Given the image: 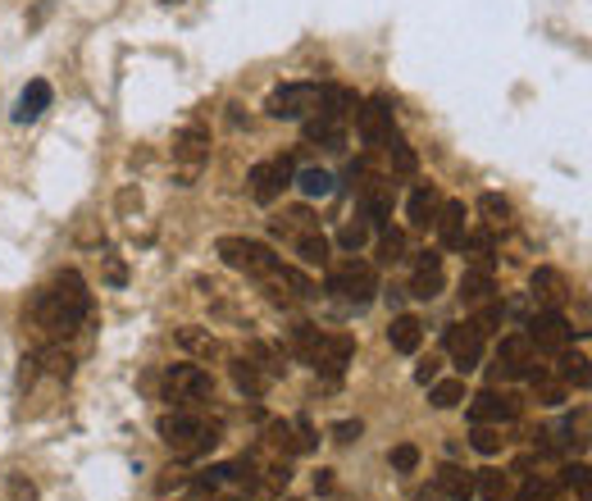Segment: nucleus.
Here are the masks:
<instances>
[{
    "label": "nucleus",
    "instance_id": "1",
    "mask_svg": "<svg viewBox=\"0 0 592 501\" xmlns=\"http://www.w3.org/2000/svg\"><path fill=\"white\" fill-rule=\"evenodd\" d=\"M91 315V292L82 283L78 269H65L55 278V283H46L33 301V324L46 342H65L82 329V320Z\"/></svg>",
    "mask_w": 592,
    "mask_h": 501
},
{
    "label": "nucleus",
    "instance_id": "2",
    "mask_svg": "<svg viewBox=\"0 0 592 501\" xmlns=\"http://www.w3.org/2000/svg\"><path fill=\"white\" fill-rule=\"evenodd\" d=\"M160 437L178 452V456H201V452H210L214 443H220V433H214L201 415H192V411H169V415H160Z\"/></svg>",
    "mask_w": 592,
    "mask_h": 501
},
{
    "label": "nucleus",
    "instance_id": "3",
    "mask_svg": "<svg viewBox=\"0 0 592 501\" xmlns=\"http://www.w3.org/2000/svg\"><path fill=\"white\" fill-rule=\"evenodd\" d=\"M328 292L342 301V305H351V310H365L369 301H373V292H379V274H373V265H365V260H342V265H333V274H328Z\"/></svg>",
    "mask_w": 592,
    "mask_h": 501
},
{
    "label": "nucleus",
    "instance_id": "4",
    "mask_svg": "<svg viewBox=\"0 0 592 501\" xmlns=\"http://www.w3.org/2000/svg\"><path fill=\"white\" fill-rule=\"evenodd\" d=\"M214 250H220V260H224L228 269H237V274H246V278H265V274H273L278 265H283V260H278L273 250H269L265 242H256V237H220V246H214Z\"/></svg>",
    "mask_w": 592,
    "mask_h": 501
},
{
    "label": "nucleus",
    "instance_id": "5",
    "mask_svg": "<svg viewBox=\"0 0 592 501\" xmlns=\"http://www.w3.org/2000/svg\"><path fill=\"white\" fill-rule=\"evenodd\" d=\"M214 392V379L201 369V365H169L165 369V401L174 411H187V405H197Z\"/></svg>",
    "mask_w": 592,
    "mask_h": 501
},
{
    "label": "nucleus",
    "instance_id": "6",
    "mask_svg": "<svg viewBox=\"0 0 592 501\" xmlns=\"http://www.w3.org/2000/svg\"><path fill=\"white\" fill-rule=\"evenodd\" d=\"M320 101H324V87H315V82H283V87L269 91L265 110L273 119H305V114L320 110Z\"/></svg>",
    "mask_w": 592,
    "mask_h": 501
},
{
    "label": "nucleus",
    "instance_id": "7",
    "mask_svg": "<svg viewBox=\"0 0 592 501\" xmlns=\"http://www.w3.org/2000/svg\"><path fill=\"white\" fill-rule=\"evenodd\" d=\"M297 178V165H292V155H273V160H260L252 169V197L256 205H273L278 197H283V187H292Z\"/></svg>",
    "mask_w": 592,
    "mask_h": 501
},
{
    "label": "nucleus",
    "instance_id": "8",
    "mask_svg": "<svg viewBox=\"0 0 592 501\" xmlns=\"http://www.w3.org/2000/svg\"><path fill=\"white\" fill-rule=\"evenodd\" d=\"M351 360H356V337H347V333H320L315 352H310L305 365L328 374V379H337V374H347Z\"/></svg>",
    "mask_w": 592,
    "mask_h": 501
},
{
    "label": "nucleus",
    "instance_id": "9",
    "mask_svg": "<svg viewBox=\"0 0 592 501\" xmlns=\"http://www.w3.org/2000/svg\"><path fill=\"white\" fill-rule=\"evenodd\" d=\"M534 347H528V337L524 333H511V337H502V347H496V365H492V374L496 379H534V374H543V369H534Z\"/></svg>",
    "mask_w": 592,
    "mask_h": 501
},
{
    "label": "nucleus",
    "instance_id": "10",
    "mask_svg": "<svg viewBox=\"0 0 592 501\" xmlns=\"http://www.w3.org/2000/svg\"><path fill=\"white\" fill-rule=\"evenodd\" d=\"M528 347L543 352V356H556L560 347H570V320L560 310H538V320H528Z\"/></svg>",
    "mask_w": 592,
    "mask_h": 501
},
{
    "label": "nucleus",
    "instance_id": "11",
    "mask_svg": "<svg viewBox=\"0 0 592 501\" xmlns=\"http://www.w3.org/2000/svg\"><path fill=\"white\" fill-rule=\"evenodd\" d=\"M356 129H360V142L365 146H383L392 133H396V110L388 97H373L365 101V110H356Z\"/></svg>",
    "mask_w": 592,
    "mask_h": 501
},
{
    "label": "nucleus",
    "instance_id": "12",
    "mask_svg": "<svg viewBox=\"0 0 592 501\" xmlns=\"http://www.w3.org/2000/svg\"><path fill=\"white\" fill-rule=\"evenodd\" d=\"M511 420H520V397L515 392L488 388L470 401V424H511Z\"/></svg>",
    "mask_w": 592,
    "mask_h": 501
},
{
    "label": "nucleus",
    "instance_id": "13",
    "mask_svg": "<svg viewBox=\"0 0 592 501\" xmlns=\"http://www.w3.org/2000/svg\"><path fill=\"white\" fill-rule=\"evenodd\" d=\"M443 347H447V356L460 365V374L479 369V360H483V337H479L474 324H451V329L443 333Z\"/></svg>",
    "mask_w": 592,
    "mask_h": 501
},
{
    "label": "nucleus",
    "instance_id": "14",
    "mask_svg": "<svg viewBox=\"0 0 592 501\" xmlns=\"http://www.w3.org/2000/svg\"><path fill=\"white\" fill-rule=\"evenodd\" d=\"M528 297L538 301V310H560L570 301V283H566V274L560 269H534V278H528Z\"/></svg>",
    "mask_w": 592,
    "mask_h": 501
},
{
    "label": "nucleus",
    "instance_id": "15",
    "mask_svg": "<svg viewBox=\"0 0 592 501\" xmlns=\"http://www.w3.org/2000/svg\"><path fill=\"white\" fill-rule=\"evenodd\" d=\"M205 155H210V133L201 129V123H187V129L174 137V160L187 165V174H197L205 165Z\"/></svg>",
    "mask_w": 592,
    "mask_h": 501
},
{
    "label": "nucleus",
    "instance_id": "16",
    "mask_svg": "<svg viewBox=\"0 0 592 501\" xmlns=\"http://www.w3.org/2000/svg\"><path fill=\"white\" fill-rule=\"evenodd\" d=\"M465 201H443L438 205V219H433V229H438V242L447 246V250H460V242H465V233H470V224H465Z\"/></svg>",
    "mask_w": 592,
    "mask_h": 501
},
{
    "label": "nucleus",
    "instance_id": "17",
    "mask_svg": "<svg viewBox=\"0 0 592 501\" xmlns=\"http://www.w3.org/2000/svg\"><path fill=\"white\" fill-rule=\"evenodd\" d=\"M443 256H433V250H424V256L415 260V278H411V297L415 301H433L443 292Z\"/></svg>",
    "mask_w": 592,
    "mask_h": 501
},
{
    "label": "nucleus",
    "instance_id": "18",
    "mask_svg": "<svg viewBox=\"0 0 592 501\" xmlns=\"http://www.w3.org/2000/svg\"><path fill=\"white\" fill-rule=\"evenodd\" d=\"M301 123H305V142H320V146H328V151L342 146V119H337V114L315 110V114H305Z\"/></svg>",
    "mask_w": 592,
    "mask_h": 501
},
{
    "label": "nucleus",
    "instance_id": "19",
    "mask_svg": "<svg viewBox=\"0 0 592 501\" xmlns=\"http://www.w3.org/2000/svg\"><path fill=\"white\" fill-rule=\"evenodd\" d=\"M46 105H51V82L33 78V82L23 87L19 105H14V119H19V123H33V119H42V114H46Z\"/></svg>",
    "mask_w": 592,
    "mask_h": 501
},
{
    "label": "nucleus",
    "instance_id": "20",
    "mask_svg": "<svg viewBox=\"0 0 592 501\" xmlns=\"http://www.w3.org/2000/svg\"><path fill=\"white\" fill-rule=\"evenodd\" d=\"M388 342H392V352L415 356V352H420V342H424V324H420L415 315H396L392 329H388Z\"/></svg>",
    "mask_w": 592,
    "mask_h": 501
},
{
    "label": "nucleus",
    "instance_id": "21",
    "mask_svg": "<svg viewBox=\"0 0 592 501\" xmlns=\"http://www.w3.org/2000/svg\"><path fill=\"white\" fill-rule=\"evenodd\" d=\"M556 379L566 383V388H588V356L560 347V352H556Z\"/></svg>",
    "mask_w": 592,
    "mask_h": 501
},
{
    "label": "nucleus",
    "instance_id": "22",
    "mask_svg": "<svg viewBox=\"0 0 592 501\" xmlns=\"http://www.w3.org/2000/svg\"><path fill=\"white\" fill-rule=\"evenodd\" d=\"M438 205H443V197L433 192V187H415L411 201H406V219H411L415 229H428L433 219H438Z\"/></svg>",
    "mask_w": 592,
    "mask_h": 501
},
{
    "label": "nucleus",
    "instance_id": "23",
    "mask_svg": "<svg viewBox=\"0 0 592 501\" xmlns=\"http://www.w3.org/2000/svg\"><path fill=\"white\" fill-rule=\"evenodd\" d=\"M233 383H237V392H246V397H265L269 374H265L252 356H242V360H233Z\"/></svg>",
    "mask_w": 592,
    "mask_h": 501
},
{
    "label": "nucleus",
    "instance_id": "24",
    "mask_svg": "<svg viewBox=\"0 0 592 501\" xmlns=\"http://www.w3.org/2000/svg\"><path fill=\"white\" fill-rule=\"evenodd\" d=\"M492 292H496V283H492L488 269H465L460 274V301L465 305H483V301H492Z\"/></svg>",
    "mask_w": 592,
    "mask_h": 501
},
{
    "label": "nucleus",
    "instance_id": "25",
    "mask_svg": "<svg viewBox=\"0 0 592 501\" xmlns=\"http://www.w3.org/2000/svg\"><path fill=\"white\" fill-rule=\"evenodd\" d=\"M438 492L451 501H470L474 497V475H465L460 465H443L438 469Z\"/></svg>",
    "mask_w": 592,
    "mask_h": 501
},
{
    "label": "nucleus",
    "instance_id": "26",
    "mask_svg": "<svg viewBox=\"0 0 592 501\" xmlns=\"http://www.w3.org/2000/svg\"><path fill=\"white\" fill-rule=\"evenodd\" d=\"M479 210H483V219H488V229H492V233H496V229L506 233V229L515 224L511 201H506V197H496V192H483V197H479Z\"/></svg>",
    "mask_w": 592,
    "mask_h": 501
},
{
    "label": "nucleus",
    "instance_id": "27",
    "mask_svg": "<svg viewBox=\"0 0 592 501\" xmlns=\"http://www.w3.org/2000/svg\"><path fill=\"white\" fill-rule=\"evenodd\" d=\"M297 256H301V265H328V237L315 233V229H305L297 237Z\"/></svg>",
    "mask_w": 592,
    "mask_h": 501
},
{
    "label": "nucleus",
    "instance_id": "28",
    "mask_svg": "<svg viewBox=\"0 0 592 501\" xmlns=\"http://www.w3.org/2000/svg\"><path fill=\"white\" fill-rule=\"evenodd\" d=\"M428 401L438 405V411H451V405L465 401V379H433L428 383Z\"/></svg>",
    "mask_w": 592,
    "mask_h": 501
},
{
    "label": "nucleus",
    "instance_id": "29",
    "mask_svg": "<svg viewBox=\"0 0 592 501\" xmlns=\"http://www.w3.org/2000/svg\"><path fill=\"white\" fill-rule=\"evenodd\" d=\"M178 347H187V352H197V356H220L224 347H220V337H210V333H201V329H178Z\"/></svg>",
    "mask_w": 592,
    "mask_h": 501
},
{
    "label": "nucleus",
    "instance_id": "30",
    "mask_svg": "<svg viewBox=\"0 0 592 501\" xmlns=\"http://www.w3.org/2000/svg\"><path fill=\"white\" fill-rule=\"evenodd\" d=\"M373 256H379V265H396L401 256H406V233H401V229H383L379 233V246H373Z\"/></svg>",
    "mask_w": 592,
    "mask_h": 501
},
{
    "label": "nucleus",
    "instance_id": "31",
    "mask_svg": "<svg viewBox=\"0 0 592 501\" xmlns=\"http://www.w3.org/2000/svg\"><path fill=\"white\" fill-rule=\"evenodd\" d=\"M502 324H506V305L502 301H483L479 305V315H474V329H479V337H488V333H502Z\"/></svg>",
    "mask_w": 592,
    "mask_h": 501
},
{
    "label": "nucleus",
    "instance_id": "32",
    "mask_svg": "<svg viewBox=\"0 0 592 501\" xmlns=\"http://www.w3.org/2000/svg\"><path fill=\"white\" fill-rule=\"evenodd\" d=\"M292 182L301 187V192H305L310 201H315V197H328V192H333V174H324V169H301Z\"/></svg>",
    "mask_w": 592,
    "mask_h": 501
},
{
    "label": "nucleus",
    "instance_id": "33",
    "mask_svg": "<svg viewBox=\"0 0 592 501\" xmlns=\"http://www.w3.org/2000/svg\"><path fill=\"white\" fill-rule=\"evenodd\" d=\"M474 492L483 501H506V475H496V469H483V475H474Z\"/></svg>",
    "mask_w": 592,
    "mask_h": 501
},
{
    "label": "nucleus",
    "instance_id": "34",
    "mask_svg": "<svg viewBox=\"0 0 592 501\" xmlns=\"http://www.w3.org/2000/svg\"><path fill=\"white\" fill-rule=\"evenodd\" d=\"M470 447H474L479 456H496V452H502V428H492V424H474Z\"/></svg>",
    "mask_w": 592,
    "mask_h": 501
},
{
    "label": "nucleus",
    "instance_id": "35",
    "mask_svg": "<svg viewBox=\"0 0 592 501\" xmlns=\"http://www.w3.org/2000/svg\"><path fill=\"white\" fill-rule=\"evenodd\" d=\"M315 342H320V329H315V324H297V329H292V352H297L301 365L310 360V352H315Z\"/></svg>",
    "mask_w": 592,
    "mask_h": 501
},
{
    "label": "nucleus",
    "instance_id": "36",
    "mask_svg": "<svg viewBox=\"0 0 592 501\" xmlns=\"http://www.w3.org/2000/svg\"><path fill=\"white\" fill-rule=\"evenodd\" d=\"M369 242V224L365 219H356V224H342V233H337V246L342 250H360Z\"/></svg>",
    "mask_w": 592,
    "mask_h": 501
},
{
    "label": "nucleus",
    "instance_id": "37",
    "mask_svg": "<svg viewBox=\"0 0 592 501\" xmlns=\"http://www.w3.org/2000/svg\"><path fill=\"white\" fill-rule=\"evenodd\" d=\"M415 465H420V447L415 443L392 447V469H396V475H415Z\"/></svg>",
    "mask_w": 592,
    "mask_h": 501
},
{
    "label": "nucleus",
    "instance_id": "38",
    "mask_svg": "<svg viewBox=\"0 0 592 501\" xmlns=\"http://www.w3.org/2000/svg\"><path fill=\"white\" fill-rule=\"evenodd\" d=\"M383 146H388V151H392V160H396V169H401V174H415V151H411V146H406V142H401V137H396V133H392V137H388V142H383Z\"/></svg>",
    "mask_w": 592,
    "mask_h": 501
},
{
    "label": "nucleus",
    "instance_id": "39",
    "mask_svg": "<svg viewBox=\"0 0 592 501\" xmlns=\"http://www.w3.org/2000/svg\"><path fill=\"white\" fill-rule=\"evenodd\" d=\"M5 488H10V501H37V483L23 479V475H10Z\"/></svg>",
    "mask_w": 592,
    "mask_h": 501
},
{
    "label": "nucleus",
    "instance_id": "40",
    "mask_svg": "<svg viewBox=\"0 0 592 501\" xmlns=\"http://www.w3.org/2000/svg\"><path fill=\"white\" fill-rule=\"evenodd\" d=\"M520 501H551V483L534 475V479H528V483L520 488Z\"/></svg>",
    "mask_w": 592,
    "mask_h": 501
},
{
    "label": "nucleus",
    "instance_id": "41",
    "mask_svg": "<svg viewBox=\"0 0 592 501\" xmlns=\"http://www.w3.org/2000/svg\"><path fill=\"white\" fill-rule=\"evenodd\" d=\"M105 278H110L114 288L129 283V269H123V260H119V256H105Z\"/></svg>",
    "mask_w": 592,
    "mask_h": 501
},
{
    "label": "nucleus",
    "instance_id": "42",
    "mask_svg": "<svg viewBox=\"0 0 592 501\" xmlns=\"http://www.w3.org/2000/svg\"><path fill=\"white\" fill-rule=\"evenodd\" d=\"M438 374H443V365L428 356V360H420V369H415V383H424V388H428L433 379H438Z\"/></svg>",
    "mask_w": 592,
    "mask_h": 501
},
{
    "label": "nucleus",
    "instance_id": "43",
    "mask_svg": "<svg viewBox=\"0 0 592 501\" xmlns=\"http://www.w3.org/2000/svg\"><path fill=\"white\" fill-rule=\"evenodd\" d=\"M333 437H337V443H356V437H360V420H342L333 428Z\"/></svg>",
    "mask_w": 592,
    "mask_h": 501
},
{
    "label": "nucleus",
    "instance_id": "44",
    "mask_svg": "<svg viewBox=\"0 0 592 501\" xmlns=\"http://www.w3.org/2000/svg\"><path fill=\"white\" fill-rule=\"evenodd\" d=\"M566 488L588 492V465H570V469H566Z\"/></svg>",
    "mask_w": 592,
    "mask_h": 501
},
{
    "label": "nucleus",
    "instance_id": "45",
    "mask_svg": "<svg viewBox=\"0 0 592 501\" xmlns=\"http://www.w3.org/2000/svg\"><path fill=\"white\" fill-rule=\"evenodd\" d=\"M333 488V469H320V475H315V492H328Z\"/></svg>",
    "mask_w": 592,
    "mask_h": 501
},
{
    "label": "nucleus",
    "instance_id": "46",
    "mask_svg": "<svg viewBox=\"0 0 592 501\" xmlns=\"http://www.w3.org/2000/svg\"><path fill=\"white\" fill-rule=\"evenodd\" d=\"M165 5H178V0H165Z\"/></svg>",
    "mask_w": 592,
    "mask_h": 501
}]
</instances>
